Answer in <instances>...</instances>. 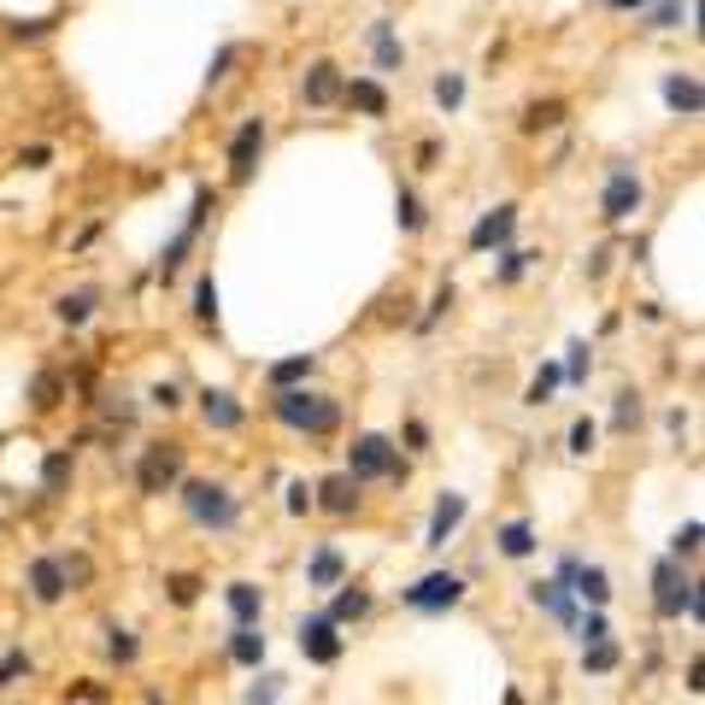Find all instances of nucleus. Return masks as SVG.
Wrapping results in <instances>:
<instances>
[{
	"label": "nucleus",
	"instance_id": "nucleus-20",
	"mask_svg": "<svg viewBox=\"0 0 705 705\" xmlns=\"http://www.w3.org/2000/svg\"><path fill=\"white\" fill-rule=\"evenodd\" d=\"M470 517V500L465 494H441L436 512H429V529H424V546H448L458 536V524Z\"/></svg>",
	"mask_w": 705,
	"mask_h": 705
},
{
	"label": "nucleus",
	"instance_id": "nucleus-6",
	"mask_svg": "<svg viewBox=\"0 0 705 705\" xmlns=\"http://www.w3.org/2000/svg\"><path fill=\"white\" fill-rule=\"evenodd\" d=\"M465 577L458 570H429V577H417V582H406L400 588V606L406 612H417V617H441V612H453L458 600H465Z\"/></svg>",
	"mask_w": 705,
	"mask_h": 705
},
{
	"label": "nucleus",
	"instance_id": "nucleus-30",
	"mask_svg": "<svg viewBox=\"0 0 705 705\" xmlns=\"http://www.w3.org/2000/svg\"><path fill=\"white\" fill-rule=\"evenodd\" d=\"M565 118H570L565 100H529L524 118H517V129H524V136H546V129H558Z\"/></svg>",
	"mask_w": 705,
	"mask_h": 705
},
{
	"label": "nucleus",
	"instance_id": "nucleus-3",
	"mask_svg": "<svg viewBox=\"0 0 705 705\" xmlns=\"http://www.w3.org/2000/svg\"><path fill=\"white\" fill-rule=\"evenodd\" d=\"M182 477H189V448H182V441H148V448L136 453V465H129V482H136L141 500L177 494Z\"/></svg>",
	"mask_w": 705,
	"mask_h": 705
},
{
	"label": "nucleus",
	"instance_id": "nucleus-33",
	"mask_svg": "<svg viewBox=\"0 0 705 705\" xmlns=\"http://www.w3.org/2000/svg\"><path fill=\"white\" fill-rule=\"evenodd\" d=\"M617 670H624V646H617L612 635L582 646V676H617Z\"/></svg>",
	"mask_w": 705,
	"mask_h": 705
},
{
	"label": "nucleus",
	"instance_id": "nucleus-18",
	"mask_svg": "<svg viewBox=\"0 0 705 705\" xmlns=\"http://www.w3.org/2000/svg\"><path fill=\"white\" fill-rule=\"evenodd\" d=\"M71 482H77V448H48L41 453V494L48 500H65L71 494Z\"/></svg>",
	"mask_w": 705,
	"mask_h": 705
},
{
	"label": "nucleus",
	"instance_id": "nucleus-57",
	"mask_svg": "<svg viewBox=\"0 0 705 705\" xmlns=\"http://www.w3.org/2000/svg\"><path fill=\"white\" fill-rule=\"evenodd\" d=\"M18 165H24V171H48V165H53V148H48V141H36V148L18 153Z\"/></svg>",
	"mask_w": 705,
	"mask_h": 705
},
{
	"label": "nucleus",
	"instance_id": "nucleus-46",
	"mask_svg": "<svg viewBox=\"0 0 705 705\" xmlns=\"http://www.w3.org/2000/svg\"><path fill=\"white\" fill-rule=\"evenodd\" d=\"M400 441H406V453H412V458H424L429 448H436V436H429L424 417H406V424H400Z\"/></svg>",
	"mask_w": 705,
	"mask_h": 705
},
{
	"label": "nucleus",
	"instance_id": "nucleus-31",
	"mask_svg": "<svg viewBox=\"0 0 705 705\" xmlns=\"http://www.w3.org/2000/svg\"><path fill=\"white\" fill-rule=\"evenodd\" d=\"M312 370H318V353H289V358H277V365H265V382L294 388V382H312Z\"/></svg>",
	"mask_w": 705,
	"mask_h": 705
},
{
	"label": "nucleus",
	"instance_id": "nucleus-25",
	"mask_svg": "<svg viewBox=\"0 0 705 705\" xmlns=\"http://www.w3.org/2000/svg\"><path fill=\"white\" fill-rule=\"evenodd\" d=\"M100 653H106V665L136 670L141 665V635H136V629H124V624H106V629H100Z\"/></svg>",
	"mask_w": 705,
	"mask_h": 705
},
{
	"label": "nucleus",
	"instance_id": "nucleus-13",
	"mask_svg": "<svg viewBox=\"0 0 705 705\" xmlns=\"http://www.w3.org/2000/svg\"><path fill=\"white\" fill-rule=\"evenodd\" d=\"M194 412H200V424H206L212 436H236V429L248 424V406H241V394H229V388H200Z\"/></svg>",
	"mask_w": 705,
	"mask_h": 705
},
{
	"label": "nucleus",
	"instance_id": "nucleus-38",
	"mask_svg": "<svg viewBox=\"0 0 705 705\" xmlns=\"http://www.w3.org/2000/svg\"><path fill=\"white\" fill-rule=\"evenodd\" d=\"M541 253H524V248H500V265H494V282L500 289H512V282H524V270L536 265Z\"/></svg>",
	"mask_w": 705,
	"mask_h": 705
},
{
	"label": "nucleus",
	"instance_id": "nucleus-36",
	"mask_svg": "<svg viewBox=\"0 0 705 705\" xmlns=\"http://www.w3.org/2000/svg\"><path fill=\"white\" fill-rule=\"evenodd\" d=\"M394 218H400L406 236H424L429 229V206L417 200V189H406V182H400V194H394Z\"/></svg>",
	"mask_w": 705,
	"mask_h": 705
},
{
	"label": "nucleus",
	"instance_id": "nucleus-62",
	"mask_svg": "<svg viewBox=\"0 0 705 705\" xmlns=\"http://www.w3.org/2000/svg\"><path fill=\"white\" fill-rule=\"evenodd\" d=\"M65 705H83V700H65Z\"/></svg>",
	"mask_w": 705,
	"mask_h": 705
},
{
	"label": "nucleus",
	"instance_id": "nucleus-48",
	"mask_svg": "<svg viewBox=\"0 0 705 705\" xmlns=\"http://www.w3.org/2000/svg\"><path fill=\"white\" fill-rule=\"evenodd\" d=\"M65 558V577H71V594H83V588L95 582V558L89 553H60Z\"/></svg>",
	"mask_w": 705,
	"mask_h": 705
},
{
	"label": "nucleus",
	"instance_id": "nucleus-43",
	"mask_svg": "<svg viewBox=\"0 0 705 705\" xmlns=\"http://www.w3.org/2000/svg\"><path fill=\"white\" fill-rule=\"evenodd\" d=\"M453 312V282H441L436 294H429V306H424V318H417V336H429V329H436L441 318H448Z\"/></svg>",
	"mask_w": 705,
	"mask_h": 705
},
{
	"label": "nucleus",
	"instance_id": "nucleus-9",
	"mask_svg": "<svg viewBox=\"0 0 705 705\" xmlns=\"http://www.w3.org/2000/svg\"><path fill=\"white\" fill-rule=\"evenodd\" d=\"M294 641H300V658L306 665H341V653H348V635H341V624H329L324 612H306L294 624Z\"/></svg>",
	"mask_w": 705,
	"mask_h": 705
},
{
	"label": "nucleus",
	"instance_id": "nucleus-53",
	"mask_svg": "<svg viewBox=\"0 0 705 705\" xmlns=\"http://www.w3.org/2000/svg\"><path fill=\"white\" fill-rule=\"evenodd\" d=\"M241 60V41H224V48H218V60H212V71H206V89H218V83L229 77V65H236Z\"/></svg>",
	"mask_w": 705,
	"mask_h": 705
},
{
	"label": "nucleus",
	"instance_id": "nucleus-15",
	"mask_svg": "<svg viewBox=\"0 0 705 705\" xmlns=\"http://www.w3.org/2000/svg\"><path fill=\"white\" fill-rule=\"evenodd\" d=\"M336 582H348V553H341L336 541H318L306 553V588H318V594H329Z\"/></svg>",
	"mask_w": 705,
	"mask_h": 705
},
{
	"label": "nucleus",
	"instance_id": "nucleus-11",
	"mask_svg": "<svg viewBox=\"0 0 705 705\" xmlns=\"http://www.w3.org/2000/svg\"><path fill=\"white\" fill-rule=\"evenodd\" d=\"M265 136H270V124L265 118H241V129L229 136V182L236 189H248L253 182V171H259V160H265Z\"/></svg>",
	"mask_w": 705,
	"mask_h": 705
},
{
	"label": "nucleus",
	"instance_id": "nucleus-21",
	"mask_svg": "<svg viewBox=\"0 0 705 705\" xmlns=\"http://www.w3.org/2000/svg\"><path fill=\"white\" fill-rule=\"evenodd\" d=\"M529 600H536V606H541L546 617H553L558 629H570V624H577V594H570V588L558 582V577H546V582H529Z\"/></svg>",
	"mask_w": 705,
	"mask_h": 705
},
{
	"label": "nucleus",
	"instance_id": "nucleus-28",
	"mask_svg": "<svg viewBox=\"0 0 705 705\" xmlns=\"http://www.w3.org/2000/svg\"><path fill=\"white\" fill-rule=\"evenodd\" d=\"M570 594H577L582 606H612V570H606V565H577Z\"/></svg>",
	"mask_w": 705,
	"mask_h": 705
},
{
	"label": "nucleus",
	"instance_id": "nucleus-5",
	"mask_svg": "<svg viewBox=\"0 0 705 705\" xmlns=\"http://www.w3.org/2000/svg\"><path fill=\"white\" fill-rule=\"evenodd\" d=\"M348 470L358 482H388V488H406L412 477V458L400 453V441H388L377 436V429H365V436H353V448H348Z\"/></svg>",
	"mask_w": 705,
	"mask_h": 705
},
{
	"label": "nucleus",
	"instance_id": "nucleus-52",
	"mask_svg": "<svg viewBox=\"0 0 705 705\" xmlns=\"http://www.w3.org/2000/svg\"><path fill=\"white\" fill-rule=\"evenodd\" d=\"M282 494H289V500H282V512H289V517H306V512H312V482H306V477H294Z\"/></svg>",
	"mask_w": 705,
	"mask_h": 705
},
{
	"label": "nucleus",
	"instance_id": "nucleus-39",
	"mask_svg": "<svg viewBox=\"0 0 705 705\" xmlns=\"http://www.w3.org/2000/svg\"><path fill=\"white\" fill-rule=\"evenodd\" d=\"M565 453H570V458H594V453H600V424H594V417H577V424H570Z\"/></svg>",
	"mask_w": 705,
	"mask_h": 705
},
{
	"label": "nucleus",
	"instance_id": "nucleus-8",
	"mask_svg": "<svg viewBox=\"0 0 705 705\" xmlns=\"http://www.w3.org/2000/svg\"><path fill=\"white\" fill-rule=\"evenodd\" d=\"M212 206H218V200H212V189H194L189 224H182L177 236H171V248L160 253V282H165V289H171V282H177V270H182V259L194 253V241L206 236V218H212Z\"/></svg>",
	"mask_w": 705,
	"mask_h": 705
},
{
	"label": "nucleus",
	"instance_id": "nucleus-26",
	"mask_svg": "<svg viewBox=\"0 0 705 705\" xmlns=\"http://www.w3.org/2000/svg\"><path fill=\"white\" fill-rule=\"evenodd\" d=\"M341 106L365 112V118H388V89L377 77H353V83H341Z\"/></svg>",
	"mask_w": 705,
	"mask_h": 705
},
{
	"label": "nucleus",
	"instance_id": "nucleus-1",
	"mask_svg": "<svg viewBox=\"0 0 705 705\" xmlns=\"http://www.w3.org/2000/svg\"><path fill=\"white\" fill-rule=\"evenodd\" d=\"M270 417H277L289 436H306V441H329L341 429V417H348V406H341L336 394H324V388H270Z\"/></svg>",
	"mask_w": 705,
	"mask_h": 705
},
{
	"label": "nucleus",
	"instance_id": "nucleus-47",
	"mask_svg": "<svg viewBox=\"0 0 705 705\" xmlns=\"http://www.w3.org/2000/svg\"><path fill=\"white\" fill-rule=\"evenodd\" d=\"M282 688H289V676L265 670V676H259V682L248 688V705H277V700H282Z\"/></svg>",
	"mask_w": 705,
	"mask_h": 705
},
{
	"label": "nucleus",
	"instance_id": "nucleus-32",
	"mask_svg": "<svg viewBox=\"0 0 705 705\" xmlns=\"http://www.w3.org/2000/svg\"><path fill=\"white\" fill-rule=\"evenodd\" d=\"M200 594H206V577H200V570H165V600L177 612L200 606Z\"/></svg>",
	"mask_w": 705,
	"mask_h": 705
},
{
	"label": "nucleus",
	"instance_id": "nucleus-55",
	"mask_svg": "<svg viewBox=\"0 0 705 705\" xmlns=\"http://www.w3.org/2000/svg\"><path fill=\"white\" fill-rule=\"evenodd\" d=\"M7 36L12 41H41V36H53V18H18Z\"/></svg>",
	"mask_w": 705,
	"mask_h": 705
},
{
	"label": "nucleus",
	"instance_id": "nucleus-2",
	"mask_svg": "<svg viewBox=\"0 0 705 705\" xmlns=\"http://www.w3.org/2000/svg\"><path fill=\"white\" fill-rule=\"evenodd\" d=\"M177 506L194 529H206V536H236L241 529V494L224 477H182Z\"/></svg>",
	"mask_w": 705,
	"mask_h": 705
},
{
	"label": "nucleus",
	"instance_id": "nucleus-42",
	"mask_svg": "<svg viewBox=\"0 0 705 705\" xmlns=\"http://www.w3.org/2000/svg\"><path fill=\"white\" fill-rule=\"evenodd\" d=\"M700 536H705V524H700V517H688V524L676 529V541H670V558L694 565V558H700Z\"/></svg>",
	"mask_w": 705,
	"mask_h": 705
},
{
	"label": "nucleus",
	"instance_id": "nucleus-58",
	"mask_svg": "<svg viewBox=\"0 0 705 705\" xmlns=\"http://www.w3.org/2000/svg\"><path fill=\"white\" fill-rule=\"evenodd\" d=\"M436 160H441V141H424L417 148V171H436Z\"/></svg>",
	"mask_w": 705,
	"mask_h": 705
},
{
	"label": "nucleus",
	"instance_id": "nucleus-22",
	"mask_svg": "<svg viewBox=\"0 0 705 705\" xmlns=\"http://www.w3.org/2000/svg\"><path fill=\"white\" fill-rule=\"evenodd\" d=\"M665 106L676 112V118H700L705 112V89H700L694 71H670L665 77Z\"/></svg>",
	"mask_w": 705,
	"mask_h": 705
},
{
	"label": "nucleus",
	"instance_id": "nucleus-16",
	"mask_svg": "<svg viewBox=\"0 0 705 705\" xmlns=\"http://www.w3.org/2000/svg\"><path fill=\"white\" fill-rule=\"evenodd\" d=\"M24 400H30L36 417H53V412H60L65 400H71V377H65L60 365H41L36 377H30V394H24Z\"/></svg>",
	"mask_w": 705,
	"mask_h": 705
},
{
	"label": "nucleus",
	"instance_id": "nucleus-35",
	"mask_svg": "<svg viewBox=\"0 0 705 705\" xmlns=\"http://www.w3.org/2000/svg\"><path fill=\"white\" fill-rule=\"evenodd\" d=\"M189 318L200 329H218V282H212V270H200L194 277V300H189Z\"/></svg>",
	"mask_w": 705,
	"mask_h": 705
},
{
	"label": "nucleus",
	"instance_id": "nucleus-12",
	"mask_svg": "<svg viewBox=\"0 0 705 705\" xmlns=\"http://www.w3.org/2000/svg\"><path fill=\"white\" fill-rule=\"evenodd\" d=\"M24 588H30L36 606H65V600H71L65 558H60V553H36L30 565H24Z\"/></svg>",
	"mask_w": 705,
	"mask_h": 705
},
{
	"label": "nucleus",
	"instance_id": "nucleus-44",
	"mask_svg": "<svg viewBox=\"0 0 705 705\" xmlns=\"http://www.w3.org/2000/svg\"><path fill=\"white\" fill-rule=\"evenodd\" d=\"M570 629H577V641L588 646V641H606L612 635V617H606V606H588V617H577Z\"/></svg>",
	"mask_w": 705,
	"mask_h": 705
},
{
	"label": "nucleus",
	"instance_id": "nucleus-54",
	"mask_svg": "<svg viewBox=\"0 0 705 705\" xmlns=\"http://www.w3.org/2000/svg\"><path fill=\"white\" fill-rule=\"evenodd\" d=\"M65 700H83V705H106L112 700V688L106 682H95V676H83V682H71V694Z\"/></svg>",
	"mask_w": 705,
	"mask_h": 705
},
{
	"label": "nucleus",
	"instance_id": "nucleus-19",
	"mask_svg": "<svg viewBox=\"0 0 705 705\" xmlns=\"http://www.w3.org/2000/svg\"><path fill=\"white\" fill-rule=\"evenodd\" d=\"M512 229H517V206L506 200V206H494V212H482V218H477V229H470V253H494V248H506Z\"/></svg>",
	"mask_w": 705,
	"mask_h": 705
},
{
	"label": "nucleus",
	"instance_id": "nucleus-4",
	"mask_svg": "<svg viewBox=\"0 0 705 705\" xmlns=\"http://www.w3.org/2000/svg\"><path fill=\"white\" fill-rule=\"evenodd\" d=\"M653 612L665 617V624H676V617L700 624V617H705L700 577L682 565V558H658V565H653Z\"/></svg>",
	"mask_w": 705,
	"mask_h": 705
},
{
	"label": "nucleus",
	"instance_id": "nucleus-27",
	"mask_svg": "<svg viewBox=\"0 0 705 705\" xmlns=\"http://www.w3.org/2000/svg\"><path fill=\"white\" fill-rule=\"evenodd\" d=\"M95 312H100V289H95V282H89V289H71V294L53 300V318H60L65 329H83Z\"/></svg>",
	"mask_w": 705,
	"mask_h": 705
},
{
	"label": "nucleus",
	"instance_id": "nucleus-23",
	"mask_svg": "<svg viewBox=\"0 0 705 705\" xmlns=\"http://www.w3.org/2000/svg\"><path fill=\"white\" fill-rule=\"evenodd\" d=\"M224 653H229V665L259 670V665H265V653H270L265 629H259V624H236V629H229V641H224Z\"/></svg>",
	"mask_w": 705,
	"mask_h": 705
},
{
	"label": "nucleus",
	"instance_id": "nucleus-45",
	"mask_svg": "<svg viewBox=\"0 0 705 705\" xmlns=\"http://www.w3.org/2000/svg\"><path fill=\"white\" fill-rule=\"evenodd\" d=\"M558 370H565L570 388H582L588 370H594V348H588V341H570V365H558Z\"/></svg>",
	"mask_w": 705,
	"mask_h": 705
},
{
	"label": "nucleus",
	"instance_id": "nucleus-24",
	"mask_svg": "<svg viewBox=\"0 0 705 705\" xmlns=\"http://www.w3.org/2000/svg\"><path fill=\"white\" fill-rule=\"evenodd\" d=\"M224 606H229V624H265V588L241 577L224 588Z\"/></svg>",
	"mask_w": 705,
	"mask_h": 705
},
{
	"label": "nucleus",
	"instance_id": "nucleus-60",
	"mask_svg": "<svg viewBox=\"0 0 705 705\" xmlns=\"http://www.w3.org/2000/svg\"><path fill=\"white\" fill-rule=\"evenodd\" d=\"M136 705H171V700H165V688H148V694H141Z\"/></svg>",
	"mask_w": 705,
	"mask_h": 705
},
{
	"label": "nucleus",
	"instance_id": "nucleus-17",
	"mask_svg": "<svg viewBox=\"0 0 705 705\" xmlns=\"http://www.w3.org/2000/svg\"><path fill=\"white\" fill-rule=\"evenodd\" d=\"M329 594H336V600H329L324 617H329V624H341V629H348V624H365V617L377 612V594H370V588H358V582H336Z\"/></svg>",
	"mask_w": 705,
	"mask_h": 705
},
{
	"label": "nucleus",
	"instance_id": "nucleus-14",
	"mask_svg": "<svg viewBox=\"0 0 705 705\" xmlns=\"http://www.w3.org/2000/svg\"><path fill=\"white\" fill-rule=\"evenodd\" d=\"M341 65L336 60H312L306 65V77H300V100H306L312 112H329V106H341Z\"/></svg>",
	"mask_w": 705,
	"mask_h": 705
},
{
	"label": "nucleus",
	"instance_id": "nucleus-37",
	"mask_svg": "<svg viewBox=\"0 0 705 705\" xmlns=\"http://www.w3.org/2000/svg\"><path fill=\"white\" fill-rule=\"evenodd\" d=\"M558 382H565V370H558V365H553V358H546V365L536 370V382H529V388H524V406H536V412H541V406H553V394H558Z\"/></svg>",
	"mask_w": 705,
	"mask_h": 705
},
{
	"label": "nucleus",
	"instance_id": "nucleus-49",
	"mask_svg": "<svg viewBox=\"0 0 705 705\" xmlns=\"http://www.w3.org/2000/svg\"><path fill=\"white\" fill-rule=\"evenodd\" d=\"M148 406L165 412V417L182 412V382H153V388H148Z\"/></svg>",
	"mask_w": 705,
	"mask_h": 705
},
{
	"label": "nucleus",
	"instance_id": "nucleus-29",
	"mask_svg": "<svg viewBox=\"0 0 705 705\" xmlns=\"http://www.w3.org/2000/svg\"><path fill=\"white\" fill-rule=\"evenodd\" d=\"M494 553H500V558H529V553H536V524H529V517L500 524V529H494Z\"/></svg>",
	"mask_w": 705,
	"mask_h": 705
},
{
	"label": "nucleus",
	"instance_id": "nucleus-34",
	"mask_svg": "<svg viewBox=\"0 0 705 705\" xmlns=\"http://www.w3.org/2000/svg\"><path fill=\"white\" fill-rule=\"evenodd\" d=\"M641 417H646L641 388H617V400H612V429H617V436H635Z\"/></svg>",
	"mask_w": 705,
	"mask_h": 705
},
{
	"label": "nucleus",
	"instance_id": "nucleus-10",
	"mask_svg": "<svg viewBox=\"0 0 705 705\" xmlns=\"http://www.w3.org/2000/svg\"><path fill=\"white\" fill-rule=\"evenodd\" d=\"M312 512L324 517H358L365 512V482L353 470H329L324 482H312Z\"/></svg>",
	"mask_w": 705,
	"mask_h": 705
},
{
	"label": "nucleus",
	"instance_id": "nucleus-51",
	"mask_svg": "<svg viewBox=\"0 0 705 705\" xmlns=\"http://www.w3.org/2000/svg\"><path fill=\"white\" fill-rule=\"evenodd\" d=\"M436 100H441L448 112H458V106H465V77H458V71H448V77H436Z\"/></svg>",
	"mask_w": 705,
	"mask_h": 705
},
{
	"label": "nucleus",
	"instance_id": "nucleus-59",
	"mask_svg": "<svg viewBox=\"0 0 705 705\" xmlns=\"http://www.w3.org/2000/svg\"><path fill=\"white\" fill-rule=\"evenodd\" d=\"M665 429H670V436H682V429H688V412L670 406V412H665Z\"/></svg>",
	"mask_w": 705,
	"mask_h": 705
},
{
	"label": "nucleus",
	"instance_id": "nucleus-61",
	"mask_svg": "<svg viewBox=\"0 0 705 705\" xmlns=\"http://www.w3.org/2000/svg\"><path fill=\"white\" fill-rule=\"evenodd\" d=\"M606 7H612V12H641L646 0H606Z\"/></svg>",
	"mask_w": 705,
	"mask_h": 705
},
{
	"label": "nucleus",
	"instance_id": "nucleus-50",
	"mask_svg": "<svg viewBox=\"0 0 705 705\" xmlns=\"http://www.w3.org/2000/svg\"><path fill=\"white\" fill-rule=\"evenodd\" d=\"M676 18H682V0H653L646 7V30H676Z\"/></svg>",
	"mask_w": 705,
	"mask_h": 705
},
{
	"label": "nucleus",
	"instance_id": "nucleus-41",
	"mask_svg": "<svg viewBox=\"0 0 705 705\" xmlns=\"http://www.w3.org/2000/svg\"><path fill=\"white\" fill-rule=\"evenodd\" d=\"M30 670H36V658L24 653V646H12V653L0 658V694H12V688H18V682H24V676H30Z\"/></svg>",
	"mask_w": 705,
	"mask_h": 705
},
{
	"label": "nucleus",
	"instance_id": "nucleus-40",
	"mask_svg": "<svg viewBox=\"0 0 705 705\" xmlns=\"http://www.w3.org/2000/svg\"><path fill=\"white\" fill-rule=\"evenodd\" d=\"M370 53H377V71H400V65H406V48L394 41V30H388V24H377V30H370Z\"/></svg>",
	"mask_w": 705,
	"mask_h": 705
},
{
	"label": "nucleus",
	"instance_id": "nucleus-56",
	"mask_svg": "<svg viewBox=\"0 0 705 705\" xmlns=\"http://www.w3.org/2000/svg\"><path fill=\"white\" fill-rule=\"evenodd\" d=\"M582 277H588V282H606V277H612V248H594V253H588Z\"/></svg>",
	"mask_w": 705,
	"mask_h": 705
},
{
	"label": "nucleus",
	"instance_id": "nucleus-7",
	"mask_svg": "<svg viewBox=\"0 0 705 705\" xmlns=\"http://www.w3.org/2000/svg\"><path fill=\"white\" fill-rule=\"evenodd\" d=\"M646 206V182L635 165H612L606 171V189H600V218L606 224H629Z\"/></svg>",
	"mask_w": 705,
	"mask_h": 705
}]
</instances>
